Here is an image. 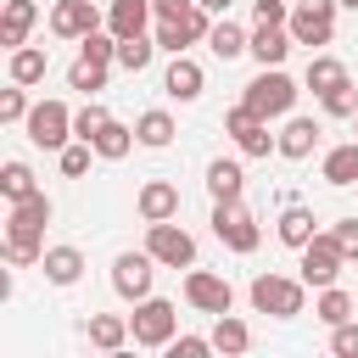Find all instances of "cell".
I'll use <instances>...</instances> for the list:
<instances>
[{"label": "cell", "mask_w": 358, "mask_h": 358, "mask_svg": "<svg viewBox=\"0 0 358 358\" xmlns=\"http://www.w3.org/2000/svg\"><path fill=\"white\" fill-rule=\"evenodd\" d=\"M134 207H140V218H145V224L179 218V185H168V179H145V185H140V196H134Z\"/></svg>", "instance_id": "9a60e30c"}, {"label": "cell", "mask_w": 358, "mask_h": 358, "mask_svg": "<svg viewBox=\"0 0 358 358\" xmlns=\"http://www.w3.org/2000/svg\"><path fill=\"white\" fill-rule=\"evenodd\" d=\"M101 28V11L90 0H56L50 6V34L56 39H90Z\"/></svg>", "instance_id": "5bb4252c"}, {"label": "cell", "mask_w": 358, "mask_h": 358, "mask_svg": "<svg viewBox=\"0 0 358 358\" xmlns=\"http://www.w3.org/2000/svg\"><path fill=\"white\" fill-rule=\"evenodd\" d=\"M296 257H302L296 268H302V285H308V291L336 285V280H341V268H347V252H341V241H336L330 229H319V235H313V241H308Z\"/></svg>", "instance_id": "3957f363"}, {"label": "cell", "mask_w": 358, "mask_h": 358, "mask_svg": "<svg viewBox=\"0 0 358 358\" xmlns=\"http://www.w3.org/2000/svg\"><path fill=\"white\" fill-rule=\"evenodd\" d=\"M241 185H246L241 162H229V157L207 162V196H213V201H229V196H241Z\"/></svg>", "instance_id": "f1b7e54d"}, {"label": "cell", "mask_w": 358, "mask_h": 358, "mask_svg": "<svg viewBox=\"0 0 358 358\" xmlns=\"http://www.w3.org/2000/svg\"><path fill=\"white\" fill-rule=\"evenodd\" d=\"M336 6L341 0H296L291 6V39L296 45H308V50H319V45H330L336 39Z\"/></svg>", "instance_id": "ba28073f"}, {"label": "cell", "mask_w": 358, "mask_h": 358, "mask_svg": "<svg viewBox=\"0 0 358 358\" xmlns=\"http://www.w3.org/2000/svg\"><path fill=\"white\" fill-rule=\"evenodd\" d=\"M246 296H252V308H257V313H268V319H296V313H302L308 285H302V274H296V280H291V274H257Z\"/></svg>", "instance_id": "277c9868"}, {"label": "cell", "mask_w": 358, "mask_h": 358, "mask_svg": "<svg viewBox=\"0 0 358 358\" xmlns=\"http://www.w3.org/2000/svg\"><path fill=\"white\" fill-rule=\"evenodd\" d=\"M302 84H308L313 95H324V90H336V84H347V67H341L336 56H324V50H313V56H308V67H302Z\"/></svg>", "instance_id": "484cf974"}, {"label": "cell", "mask_w": 358, "mask_h": 358, "mask_svg": "<svg viewBox=\"0 0 358 358\" xmlns=\"http://www.w3.org/2000/svg\"><path fill=\"white\" fill-rule=\"evenodd\" d=\"M313 319H319V324H341V319H358V302H352L341 285H324V291H319V302H313Z\"/></svg>", "instance_id": "1f68e13d"}, {"label": "cell", "mask_w": 358, "mask_h": 358, "mask_svg": "<svg viewBox=\"0 0 358 358\" xmlns=\"http://www.w3.org/2000/svg\"><path fill=\"white\" fill-rule=\"evenodd\" d=\"M34 190H39V179H34V168L11 157V162L0 168V196H6V201H28Z\"/></svg>", "instance_id": "836d02e7"}, {"label": "cell", "mask_w": 358, "mask_h": 358, "mask_svg": "<svg viewBox=\"0 0 358 358\" xmlns=\"http://www.w3.org/2000/svg\"><path fill=\"white\" fill-rule=\"evenodd\" d=\"M224 134L235 140L241 157H268V151H280V134H268V117H257L252 106H229V112H224Z\"/></svg>", "instance_id": "9c48e42d"}, {"label": "cell", "mask_w": 358, "mask_h": 358, "mask_svg": "<svg viewBox=\"0 0 358 358\" xmlns=\"http://www.w3.org/2000/svg\"><path fill=\"white\" fill-rule=\"evenodd\" d=\"M319 106H324L330 117H352V112H358V84L347 78V84H336V90H324V95H319Z\"/></svg>", "instance_id": "74e56055"}, {"label": "cell", "mask_w": 358, "mask_h": 358, "mask_svg": "<svg viewBox=\"0 0 358 358\" xmlns=\"http://www.w3.org/2000/svg\"><path fill=\"white\" fill-rule=\"evenodd\" d=\"M134 140H140L145 151H162V145L173 140V117H168L162 106H157V112H140V117H134Z\"/></svg>", "instance_id": "4dcf8cb0"}, {"label": "cell", "mask_w": 358, "mask_h": 358, "mask_svg": "<svg viewBox=\"0 0 358 358\" xmlns=\"http://www.w3.org/2000/svg\"><path fill=\"white\" fill-rule=\"evenodd\" d=\"M39 22V6L34 0H6V11H0V45L6 50H17V45H28V28Z\"/></svg>", "instance_id": "44dd1931"}, {"label": "cell", "mask_w": 358, "mask_h": 358, "mask_svg": "<svg viewBox=\"0 0 358 358\" xmlns=\"http://www.w3.org/2000/svg\"><path fill=\"white\" fill-rule=\"evenodd\" d=\"M22 129H28V140L39 151H62L73 140V112H67V101H34V112H28Z\"/></svg>", "instance_id": "8fae6325"}, {"label": "cell", "mask_w": 358, "mask_h": 358, "mask_svg": "<svg viewBox=\"0 0 358 358\" xmlns=\"http://www.w3.org/2000/svg\"><path fill=\"white\" fill-rule=\"evenodd\" d=\"M213 235L229 246V252H257V241H263V229H257V218H252V207L241 201V196H229V201H213Z\"/></svg>", "instance_id": "8992f818"}, {"label": "cell", "mask_w": 358, "mask_h": 358, "mask_svg": "<svg viewBox=\"0 0 358 358\" xmlns=\"http://www.w3.org/2000/svg\"><path fill=\"white\" fill-rule=\"evenodd\" d=\"M330 352H336V358H358V319L330 324Z\"/></svg>", "instance_id": "b9f144b4"}, {"label": "cell", "mask_w": 358, "mask_h": 358, "mask_svg": "<svg viewBox=\"0 0 358 358\" xmlns=\"http://www.w3.org/2000/svg\"><path fill=\"white\" fill-rule=\"evenodd\" d=\"M157 56V34H134V39H117V67L123 73H145Z\"/></svg>", "instance_id": "d6a6232c"}, {"label": "cell", "mask_w": 358, "mask_h": 358, "mask_svg": "<svg viewBox=\"0 0 358 358\" xmlns=\"http://www.w3.org/2000/svg\"><path fill=\"white\" fill-rule=\"evenodd\" d=\"M90 145H95V157H101V162H123V157H129L140 140H134V129H129V123H117V117H112V123H106V129H101Z\"/></svg>", "instance_id": "4316f807"}, {"label": "cell", "mask_w": 358, "mask_h": 358, "mask_svg": "<svg viewBox=\"0 0 358 358\" xmlns=\"http://www.w3.org/2000/svg\"><path fill=\"white\" fill-rule=\"evenodd\" d=\"M319 179H324V185H336V190L358 185V140L330 145V151H324V162H319Z\"/></svg>", "instance_id": "7402d4cb"}, {"label": "cell", "mask_w": 358, "mask_h": 358, "mask_svg": "<svg viewBox=\"0 0 358 358\" xmlns=\"http://www.w3.org/2000/svg\"><path fill=\"white\" fill-rule=\"evenodd\" d=\"M39 268H45L50 285H78V274H84V252H78V246H45Z\"/></svg>", "instance_id": "cb8c5ba5"}, {"label": "cell", "mask_w": 358, "mask_h": 358, "mask_svg": "<svg viewBox=\"0 0 358 358\" xmlns=\"http://www.w3.org/2000/svg\"><path fill=\"white\" fill-rule=\"evenodd\" d=\"M196 6H207L213 17H229V0H196Z\"/></svg>", "instance_id": "f6af8a7d"}, {"label": "cell", "mask_w": 358, "mask_h": 358, "mask_svg": "<svg viewBox=\"0 0 358 358\" xmlns=\"http://www.w3.org/2000/svg\"><path fill=\"white\" fill-rule=\"evenodd\" d=\"M185 302L196 308V313H229L235 308V285L224 280V274H213V268H190L185 274Z\"/></svg>", "instance_id": "7c38bea8"}, {"label": "cell", "mask_w": 358, "mask_h": 358, "mask_svg": "<svg viewBox=\"0 0 358 358\" xmlns=\"http://www.w3.org/2000/svg\"><path fill=\"white\" fill-rule=\"evenodd\" d=\"M319 123L313 117H285V129H280V157L285 162H308L313 151H319Z\"/></svg>", "instance_id": "e0dca14e"}, {"label": "cell", "mask_w": 358, "mask_h": 358, "mask_svg": "<svg viewBox=\"0 0 358 358\" xmlns=\"http://www.w3.org/2000/svg\"><path fill=\"white\" fill-rule=\"evenodd\" d=\"M78 56H90V62H106V67H112V62H117V34H112V28H106V34L95 28L90 39H78Z\"/></svg>", "instance_id": "ab89813d"}, {"label": "cell", "mask_w": 358, "mask_h": 358, "mask_svg": "<svg viewBox=\"0 0 358 358\" xmlns=\"http://www.w3.org/2000/svg\"><path fill=\"white\" fill-rule=\"evenodd\" d=\"M84 336H90V347H101V352H117V347H129V341H134V330H129V319H123V313H90Z\"/></svg>", "instance_id": "ffe728a7"}, {"label": "cell", "mask_w": 358, "mask_h": 358, "mask_svg": "<svg viewBox=\"0 0 358 358\" xmlns=\"http://www.w3.org/2000/svg\"><path fill=\"white\" fill-rule=\"evenodd\" d=\"M28 112H34V101H28V84H11V90H0V123H28Z\"/></svg>", "instance_id": "f35d334b"}, {"label": "cell", "mask_w": 358, "mask_h": 358, "mask_svg": "<svg viewBox=\"0 0 358 358\" xmlns=\"http://www.w3.org/2000/svg\"><path fill=\"white\" fill-rule=\"evenodd\" d=\"M213 34V11L207 6H185L179 17H157V50H168V56H179V50H190V45H201Z\"/></svg>", "instance_id": "52a82bcc"}, {"label": "cell", "mask_w": 358, "mask_h": 358, "mask_svg": "<svg viewBox=\"0 0 358 358\" xmlns=\"http://www.w3.org/2000/svg\"><path fill=\"white\" fill-rule=\"evenodd\" d=\"M168 352H173V358H207V352H213V336H173Z\"/></svg>", "instance_id": "7bdbcfd3"}, {"label": "cell", "mask_w": 358, "mask_h": 358, "mask_svg": "<svg viewBox=\"0 0 358 358\" xmlns=\"http://www.w3.org/2000/svg\"><path fill=\"white\" fill-rule=\"evenodd\" d=\"M296 95H302V90H296V78H291V73H280V67H263V73L246 84L241 106H252L257 117H268V123H274V117H285V112L296 106Z\"/></svg>", "instance_id": "7a4b0ae2"}, {"label": "cell", "mask_w": 358, "mask_h": 358, "mask_svg": "<svg viewBox=\"0 0 358 358\" xmlns=\"http://www.w3.org/2000/svg\"><path fill=\"white\" fill-rule=\"evenodd\" d=\"M106 123H112V112H106V106H101V101L90 95V101H84V106L73 112V140H95V134H101Z\"/></svg>", "instance_id": "e575fe53"}, {"label": "cell", "mask_w": 358, "mask_h": 358, "mask_svg": "<svg viewBox=\"0 0 358 358\" xmlns=\"http://www.w3.org/2000/svg\"><path fill=\"white\" fill-rule=\"evenodd\" d=\"M207 50H213L218 62H235V56H246V50H252V34H246L241 22H229V17H213V34H207Z\"/></svg>", "instance_id": "603a6c76"}, {"label": "cell", "mask_w": 358, "mask_h": 358, "mask_svg": "<svg viewBox=\"0 0 358 358\" xmlns=\"http://www.w3.org/2000/svg\"><path fill=\"white\" fill-rule=\"evenodd\" d=\"M341 6H347V11H358V0H341Z\"/></svg>", "instance_id": "bcb514c9"}, {"label": "cell", "mask_w": 358, "mask_h": 358, "mask_svg": "<svg viewBox=\"0 0 358 358\" xmlns=\"http://www.w3.org/2000/svg\"><path fill=\"white\" fill-rule=\"evenodd\" d=\"M274 229H280V241H285L291 252H302V246H308V241L319 235V224H313V213H308V207H296V201H291V207L280 213V224H274Z\"/></svg>", "instance_id": "83f0119b"}, {"label": "cell", "mask_w": 358, "mask_h": 358, "mask_svg": "<svg viewBox=\"0 0 358 358\" xmlns=\"http://www.w3.org/2000/svg\"><path fill=\"white\" fill-rule=\"evenodd\" d=\"M330 235L341 241V252H347V263H358V218H336V224H330Z\"/></svg>", "instance_id": "ee69618b"}, {"label": "cell", "mask_w": 358, "mask_h": 358, "mask_svg": "<svg viewBox=\"0 0 358 358\" xmlns=\"http://www.w3.org/2000/svg\"><path fill=\"white\" fill-rule=\"evenodd\" d=\"M252 22H263V28H285V22H291V0H252Z\"/></svg>", "instance_id": "60d3db41"}, {"label": "cell", "mask_w": 358, "mask_h": 358, "mask_svg": "<svg viewBox=\"0 0 358 358\" xmlns=\"http://www.w3.org/2000/svg\"><path fill=\"white\" fill-rule=\"evenodd\" d=\"M145 252H151L162 268H196V235H190V229H179L173 218L145 224Z\"/></svg>", "instance_id": "30bf717a"}, {"label": "cell", "mask_w": 358, "mask_h": 358, "mask_svg": "<svg viewBox=\"0 0 358 358\" xmlns=\"http://www.w3.org/2000/svg\"><path fill=\"white\" fill-rule=\"evenodd\" d=\"M352 134H358V112H352Z\"/></svg>", "instance_id": "7dc6e473"}, {"label": "cell", "mask_w": 358, "mask_h": 358, "mask_svg": "<svg viewBox=\"0 0 358 358\" xmlns=\"http://www.w3.org/2000/svg\"><path fill=\"white\" fill-rule=\"evenodd\" d=\"M67 84H73V90H84V95L106 90V62H90V56H78V62L67 67Z\"/></svg>", "instance_id": "d590c367"}, {"label": "cell", "mask_w": 358, "mask_h": 358, "mask_svg": "<svg viewBox=\"0 0 358 358\" xmlns=\"http://www.w3.org/2000/svg\"><path fill=\"white\" fill-rule=\"evenodd\" d=\"M291 45H296L291 28H263V22H252V50H246V56H252L257 67H280V62L291 56Z\"/></svg>", "instance_id": "d6986e66"}, {"label": "cell", "mask_w": 358, "mask_h": 358, "mask_svg": "<svg viewBox=\"0 0 358 358\" xmlns=\"http://www.w3.org/2000/svg\"><path fill=\"white\" fill-rule=\"evenodd\" d=\"M129 330H134V347H168L179 336V308L168 296H140L129 313Z\"/></svg>", "instance_id": "5b68a950"}, {"label": "cell", "mask_w": 358, "mask_h": 358, "mask_svg": "<svg viewBox=\"0 0 358 358\" xmlns=\"http://www.w3.org/2000/svg\"><path fill=\"white\" fill-rule=\"evenodd\" d=\"M50 196L45 190H34L28 201H11V213H6V263L11 268H34L39 257H45V224H50Z\"/></svg>", "instance_id": "6da1fadb"}, {"label": "cell", "mask_w": 358, "mask_h": 358, "mask_svg": "<svg viewBox=\"0 0 358 358\" xmlns=\"http://www.w3.org/2000/svg\"><path fill=\"white\" fill-rule=\"evenodd\" d=\"M162 263L151 257V252H117V263H112V291L123 296V302H140V296H151V274H157Z\"/></svg>", "instance_id": "4fadbf2b"}, {"label": "cell", "mask_w": 358, "mask_h": 358, "mask_svg": "<svg viewBox=\"0 0 358 358\" xmlns=\"http://www.w3.org/2000/svg\"><path fill=\"white\" fill-rule=\"evenodd\" d=\"M151 17H157V6H151V0H112V6H106V28H112L117 39L145 34V28H151Z\"/></svg>", "instance_id": "ac0fdd59"}, {"label": "cell", "mask_w": 358, "mask_h": 358, "mask_svg": "<svg viewBox=\"0 0 358 358\" xmlns=\"http://www.w3.org/2000/svg\"><path fill=\"white\" fill-rule=\"evenodd\" d=\"M291 6H296V0H291Z\"/></svg>", "instance_id": "c3c4849f"}, {"label": "cell", "mask_w": 358, "mask_h": 358, "mask_svg": "<svg viewBox=\"0 0 358 358\" xmlns=\"http://www.w3.org/2000/svg\"><path fill=\"white\" fill-rule=\"evenodd\" d=\"M90 157H95V145H90V140H67V145L56 151V162H62V173H67V179H84V173H90Z\"/></svg>", "instance_id": "8d00e7d4"}, {"label": "cell", "mask_w": 358, "mask_h": 358, "mask_svg": "<svg viewBox=\"0 0 358 358\" xmlns=\"http://www.w3.org/2000/svg\"><path fill=\"white\" fill-rule=\"evenodd\" d=\"M45 67H50V56L39 45H17L11 50V84H45Z\"/></svg>", "instance_id": "f546056e"}, {"label": "cell", "mask_w": 358, "mask_h": 358, "mask_svg": "<svg viewBox=\"0 0 358 358\" xmlns=\"http://www.w3.org/2000/svg\"><path fill=\"white\" fill-rule=\"evenodd\" d=\"M252 347V330H246V319H235V313H218L213 319V352H224V358H241Z\"/></svg>", "instance_id": "d4e9b609"}, {"label": "cell", "mask_w": 358, "mask_h": 358, "mask_svg": "<svg viewBox=\"0 0 358 358\" xmlns=\"http://www.w3.org/2000/svg\"><path fill=\"white\" fill-rule=\"evenodd\" d=\"M162 90L173 95V101H196L201 90H207V73H201V62H190L185 50L168 62V73H162Z\"/></svg>", "instance_id": "2e32d148"}]
</instances>
